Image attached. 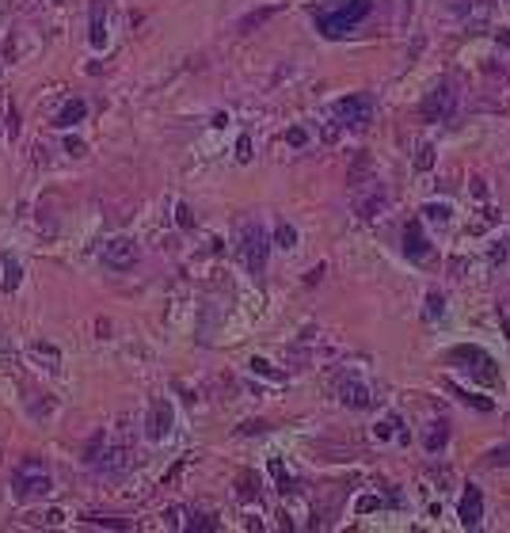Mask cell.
<instances>
[{
    "instance_id": "6da1fadb",
    "label": "cell",
    "mask_w": 510,
    "mask_h": 533,
    "mask_svg": "<svg viewBox=\"0 0 510 533\" xmlns=\"http://www.w3.org/2000/svg\"><path fill=\"white\" fill-rule=\"evenodd\" d=\"M370 12H373V0H343V4H332V8H316L312 19L324 38H346L351 30H358V23Z\"/></svg>"
},
{
    "instance_id": "7a4b0ae2",
    "label": "cell",
    "mask_w": 510,
    "mask_h": 533,
    "mask_svg": "<svg viewBox=\"0 0 510 533\" xmlns=\"http://www.w3.org/2000/svg\"><path fill=\"white\" fill-rule=\"evenodd\" d=\"M12 491H16V499H23V503H27V499L50 495V491H54V480H50L42 461L27 457V461H19L16 473H12Z\"/></svg>"
},
{
    "instance_id": "3957f363",
    "label": "cell",
    "mask_w": 510,
    "mask_h": 533,
    "mask_svg": "<svg viewBox=\"0 0 510 533\" xmlns=\"http://www.w3.org/2000/svg\"><path fill=\"white\" fill-rule=\"evenodd\" d=\"M240 255H244V266H248L251 274L267 271L271 237H267V229H263V221H244L240 225Z\"/></svg>"
},
{
    "instance_id": "277c9868",
    "label": "cell",
    "mask_w": 510,
    "mask_h": 533,
    "mask_svg": "<svg viewBox=\"0 0 510 533\" xmlns=\"http://www.w3.org/2000/svg\"><path fill=\"white\" fill-rule=\"evenodd\" d=\"M450 362H461V370L480 385H499V370H495V358L480 351V347H453Z\"/></svg>"
},
{
    "instance_id": "5b68a950",
    "label": "cell",
    "mask_w": 510,
    "mask_h": 533,
    "mask_svg": "<svg viewBox=\"0 0 510 533\" xmlns=\"http://www.w3.org/2000/svg\"><path fill=\"white\" fill-rule=\"evenodd\" d=\"M335 118L343 122V126H351V130H362V126H370L373 122V111H377V103H373V96L370 91H358V96H343V99H335Z\"/></svg>"
},
{
    "instance_id": "8992f818",
    "label": "cell",
    "mask_w": 510,
    "mask_h": 533,
    "mask_svg": "<svg viewBox=\"0 0 510 533\" xmlns=\"http://www.w3.org/2000/svg\"><path fill=\"white\" fill-rule=\"evenodd\" d=\"M103 263L110 271H130L137 263V240L134 237H115L103 244Z\"/></svg>"
},
{
    "instance_id": "52a82bcc",
    "label": "cell",
    "mask_w": 510,
    "mask_h": 533,
    "mask_svg": "<svg viewBox=\"0 0 510 533\" xmlns=\"http://www.w3.org/2000/svg\"><path fill=\"white\" fill-rule=\"evenodd\" d=\"M453 107H457V91H450V84H446V80H442V84H438L434 91H431V96H426L423 99V118H431V122H442V118H450L453 115Z\"/></svg>"
},
{
    "instance_id": "ba28073f",
    "label": "cell",
    "mask_w": 510,
    "mask_h": 533,
    "mask_svg": "<svg viewBox=\"0 0 510 533\" xmlns=\"http://www.w3.org/2000/svg\"><path fill=\"white\" fill-rule=\"evenodd\" d=\"M457 518H461L465 529H476V526H480V518H484V495H480V488H472V484L465 488L461 507H457Z\"/></svg>"
},
{
    "instance_id": "9c48e42d",
    "label": "cell",
    "mask_w": 510,
    "mask_h": 533,
    "mask_svg": "<svg viewBox=\"0 0 510 533\" xmlns=\"http://www.w3.org/2000/svg\"><path fill=\"white\" fill-rule=\"evenodd\" d=\"M404 255H407V259H415V263H423L426 255H431V240H426V232H423V221H407V229H404Z\"/></svg>"
},
{
    "instance_id": "30bf717a",
    "label": "cell",
    "mask_w": 510,
    "mask_h": 533,
    "mask_svg": "<svg viewBox=\"0 0 510 533\" xmlns=\"http://www.w3.org/2000/svg\"><path fill=\"white\" fill-rule=\"evenodd\" d=\"M171 430V408L164 404V400H157V404L149 408V423H145V434L152 438V442H160V438H168Z\"/></svg>"
},
{
    "instance_id": "8fae6325",
    "label": "cell",
    "mask_w": 510,
    "mask_h": 533,
    "mask_svg": "<svg viewBox=\"0 0 510 533\" xmlns=\"http://www.w3.org/2000/svg\"><path fill=\"white\" fill-rule=\"evenodd\" d=\"M88 43L96 46V50H103L107 46V12H103V4H91V30H88Z\"/></svg>"
},
{
    "instance_id": "7c38bea8",
    "label": "cell",
    "mask_w": 510,
    "mask_h": 533,
    "mask_svg": "<svg viewBox=\"0 0 510 533\" xmlns=\"http://www.w3.org/2000/svg\"><path fill=\"white\" fill-rule=\"evenodd\" d=\"M339 396H343L346 408H370V404H373V400H370V388H366L362 381H343V385H339Z\"/></svg>"
},
{
    "instance_id": "4fadbf2b",
    "label": "cell",
    "mask_w": 510,
    "mask_h": 533,
    "mask_svg": "<svg viewBox=\"0 0 510 533\" xmlns=\"http://www.w3.org/2000/svg\"><path fill=\"white\" fill-rule=\"evenodd\" d=\"M84 115H88V103H84V99H69V103L61 107V115H57V126H61V130H65V126H76Z\"/></svg>"
},
{
    "instance_id": "5bb4252c",
    "label": "cell",
    "mask_w": 510,
    "mask_h": 533,
    "mask_svg": "<svg viewBox=\"0 0 510 533\" xmlns=\"http://www.w3.org/2000/svg\"><path fill=\"white\" fill-rule=\"evenodd\" d=\"M19 279H23V271H19V263H16V259H8V255H4V293L19 290Z\"/></svg>"
},
{
    "instance_id": "9a60e30c",
    "label": "cell",
    "mask_w": 510,
    "mask_h": 533,
    "mask_svg": "<svg viewBox=\"0 0 510 533\" xmlns=\"http://www.w3.org/2000/svg\"><path fill=\"white\" fill-rule=\"evenodd\" d=\"M450 206H446V202H426V206H423V218L426 221H438V225H446V221H450Z\"/></svg>"
},
{
    "instance_id": "2e32d148",
    "label": "cell",
    "mask_w": 510,
    "mask_h": 533,
    "mask_svg": "<svg viewBox=\"0 0 510 533\" xmlns=\"http://www.w3.org/2000/svg\"><path fill=\"white\" fill-rule=\"evenodd\" d=\"M446 438H450V430H446V423H431V430H426V449H442L446 446Z\"/></svg>"
},
{
    "instance_id": "e0dca14e",
    "label": "cell",
    "mask_w": 510,
    "mask_h": 533,
    "mask_svg": "<svg viewBox=\"0 0 510 533\" xmlns=\"http://www.w3.org/2000/svg\"><path fill=\"white\" fill-rule=\"evenodd\" d=\"M274 240H278V248H293V244H298V229H293V225H285V221H278Z\"/></svg>"
},
{
    "instance_id": "ac0fdd59",
    "label": "cell",
    "mask_w": 510,
    "mask_h": 533,
    "mask_svg": "<svg viewBox=\"0 0 510 533\" xmlns=\"http://www.w3.org/2000/svg\"><path fill=\"white\" fill-rule=\"evenodd\" d=\"M450 393H457V400H465V404L480 408V412H492V400H484V396H468L465 388H457V385H450Z\"/></svg>"
},
{
    "instance_id": "d6986e66",
    "label": "cell",
    "mask_w": 510,
    "mask_h": 533,
    "mask_svg": "<svg viewBox=\"0 0 510 533\" xmlns=\"http://www.w3.org/2000/svg\"><path fill=\"white\" fill-rule=\"evenodd\" d=\"M30 354H35V358H46L50 370H57V362H61L57 351H54V347H46V343H35V347H30Z\"/></svg>"
},
{
    "instance_id": "ffe728a7",
    "label": "cell",
    "mask_w": 510,
    "mask_h": 533,
    "mask_svg": "<svg viewBox=\"0 0 510 533\" xmlns=\"http://www.w3.org/2000/svg\"><path fill=\"white\" fill-rule=\"evenodd\" d=\"M251 370H255V374H263V377H271V381H282V374H278V370H271L267 358H251Z\"/></svg>"
},
{
    "instance_id": "44dd1931",
    "label": "cell",
    "mask_w": 510,
    "mask_h": 533,
    "mask_svg": "<svg viewBox=\"0 0 510 533\" xmlns=\"http://www.w3.org/2000/svg\"><path fill=\"white\" fill-rule=\"evenodd\" d=\"M434 164V145H419V157H415V168L419 172H426Z\"/></svg>"
},
{
    "instance_id": "7402d4cb",
    "label": "cell",
    "mask_w": 510,
    "mask_h": 533,
    "mask_svg": "<svg viewBox=\"0 0 510 533\" xmlns=\"http://www.w3.org/2000/svg\"><path fill=\"white\" fill-rule=\"evenodd\" d=\"M442 313H446L442 293H431V297H426V316H442Z\"/></svg>"
},
{
    "instance_id": "603a6c76",
    "label": "cell",
    "mask_w": 510,
    "mask_h": 533,
    "mask_svg": "<svg viewBox=\"0 0 510 533\" xmlns=\"http://www.w3.org/2000/svg\"><path fill=\"white\" fill-rule=\"evenodd\" d=\"M237 157H240V160H251V138H248V133H240V141H237Z\"/></svg>"
},
{
    "instance_id": "cb8c5ba5",
    "label": "cell",
    "mask_w": 510,
    "mask_h": 533,
    "mask_svg": "<svg viewBox=\"0 0 510 533\" xmlns=\"http://www.w3.org/2000/svg\"><path fill=\"white\" fill-rule=\"evenodd\" d=\"M176 221H179V229H191V225H195V218H191V206H179V210H176Z\"/></svg>"
},
{
    "instance_id": "d4e9b609",
    "label": "cell",
    "mask_w": 510,
    "mask_h": 533,
    "mask_svg": "<svg viewBox=\"0 0 510 533\" xmlns=\"http://www.w3.org/2000/svg\"><path fill=\"white\" fill-rule=\"evenodd\" d=\"M285 141H290V145H305L309 138H305V130H301V126H293L290 133H285Z\"/></svg>"
},
{
    "instance_id": "484cf974",
    "label": "cell",
    "mask_w": 510,
    "mask_h": 533,
    "mask_svg": "<svg viewBox=\"0 0 510 533\" xmlns=\"http://www.w3.org/2000/svg\"><path fill=\"white\" fill-rule=\"evenodd\" d=\"M267 16H271V8H267V12H255V16H248V19H244V23H240V27L248 30V27H255V23H263V19H267Z\"/></svg>"
},
{
    "instance_id": "4316f807",
    "label": "cell",
    "mask_w": 510,
    "mask_h": 533,
    "mask_svg": "<svg viewBox=\"0 0 510 533\" xmlns=\"http://www.w3.org/2000/svg\"><path fill=\"white\" fill-rule=\"evenodd\" d=\"M506 461H510V449H503V454H499V449H495V454L487 457V465H506Z\"/></svg>"
},
{
    "instance_id": "83f0119b",
    "label": "cell",
    "mask_w": 510,
    "mask_h": 533,
    "mask_svg": "<svg viewBox=\"0 0 510 533\" xmlns=\"http://www.w3.org/2000/svg\"><path fill=\"white\" fill-rule=\"evenodd\" d=\"M65 149H69V152H73V157H80V152H84V145H80V141H73V138H69V141H65Z\"/></svg>"
}]
</instances>
